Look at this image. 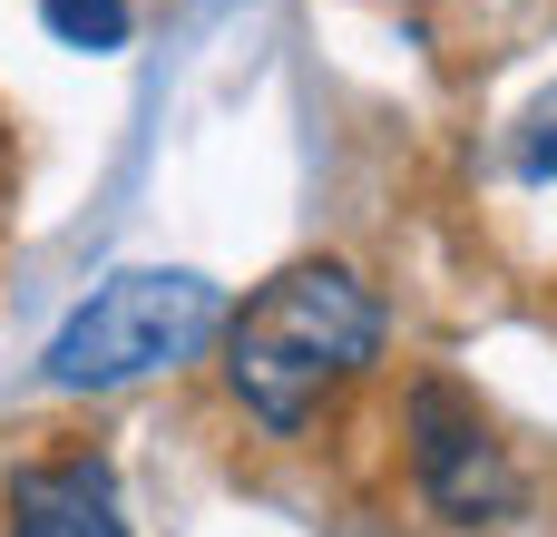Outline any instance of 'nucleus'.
Instances as JSON below:
<instances>
[{"label": "nucleus", "instance_id": "obj_1", "mask_svg": "<svg viewBox=\"0 0 557 537\" xmlns=\"http://www.w3.org/2000/svg\"><path fill=\"white\" fill-rule=\"evenodd\" d=\"M392 342L382 294L343 264V254H304L284 274H264L245 303H225V391L264 440H304Z\"/></svg>", "mask_w": 557, "mask_h": 537}, {"label": "nucleus", "instance_id": "obj_2", "mask_svg": "<svg viewBox=\"0 0 557 537\" xmlns=\"http://www.w3.org/2000/svg\"><path fill=\"white\" fill-rule=\"evenodd\" d=\"M225 333V294L196 264H117L39 352L49 391H137L157 372L206 362Z\"/></svg>", "mask_w": 557, "mask_h": 537}, {"label": "nucleus", "instance_id": "obj_3", "mask_svg": "<svg viewBox=\"0 0 557 537\" xmlns=\"http://www.w3.org/2000/svg\"><path fill=\"white\" fill-rule=\"evenodd\" d=\"M401 440H411V489H421L431 519H450V528H509L529 509V479H519L509 440L490 430V411L460 382L421 372L411 401H401Z\"/></svg>", "mask_w": 557, "mask_h": 537}, {"label": "nucleus", "instance_id": "obj_4", "mask_svg": "<svg viewBox=\"0 0 557 537\" xmlns=\"http://www.w3.org/2000/svg\"><path fill=\"white\" fill-rule=\"evenodd\" d=\"M0 537H127L117 470L98 450H49L0 479Z\"/></svg>", "mask_w": 557, "mask_h": 537}, {"label": "nucleus", "instance_id": "obj_5", "mask_svg": "<svg viewBox=\"0 0 557 537\" xmlns=\"http://www.w3.org/2000/svg\"><path fill=\"white\" fill-rule=\"evenodd\" d=\"M39 20H49V39L59 49H78V59H117L127 49V0H39Z\"/></svg>", "mask_w": 557, "mask_h": 537}]
</instances>
